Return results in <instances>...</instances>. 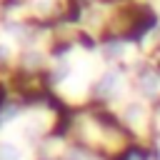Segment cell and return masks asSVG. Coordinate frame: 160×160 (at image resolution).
Instances as JSON below:
<instances>
[{
	"instance_id": "cell-3",
	"label": "cell",
	"mask_w": 160,
	"mask_h": 160,
	"mask_svg": "<svg viewBox=\"0 0 160 160\" xmlns=\"http://www.w3.org/2000/svg\"><path fill=\"white\" fill-rule=\"evenodd\" d=\"M142 90L145 92H155L158 90V78H142Z\"/></svg>"
},
{
	"instance_id": "cell-4",
	"label": "cell",
	"mask_w": 160,
	"mask_h": 160,
	"mask_svg": "<svg viewBox=\"0 0 160 160\" xmlns=\"http://www.w3.org/2000/svg\"><path fill=\"white\" fill-rule=\"evenodd\" d=\"M0 58H8V48L5 45H0Z\"/></svg>"
},
{
	"instance_id": "cell-1",
	"label": "cell",
	"mask_w": 160,
	"mask_h": 160,
	"mask_svg": "<svg viewBox=\"0 0 160 160\" xmlns=\"http://www.w3.org/2000/svg\"><path fill=\"white\" fill-rule=\"evenodd\" d=\"M0 160H20V150L15 145H0Z\"/></svg>"
},
{
	"instance_id": "cell-2",
	"label": "cell",
	"mask_w": 160,
	"mask_h": 160,
	"mask_svg": "<svg viewBox=\"0 0 160 160\" xmlns=\"http://www.w3.org/2000/svg\"><path fill=\"white\" fill-rule=\"evenodd\" d=\"M115 80H118V75H115V72H108V75L100 80V88H98V90H100V92H108V90H112V88H115Z\"/></svg>"
}]
</instances>
